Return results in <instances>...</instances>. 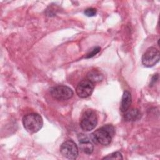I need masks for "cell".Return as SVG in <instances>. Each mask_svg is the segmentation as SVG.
<instances>
[{
  "label": "cell",
  "mask_w": 160,
  "mask_h": 160,
  "mask_svg": "<svg viewBox=\"0 0 160 160\" xmlns=\"http://www.w3.org/2000/svg\"><path fill=\"white\" fill-rule=\"evenodd\" d=\"M114 128L111 124H106L90 134L92 141L104 146L109 144L114 135Z\"/></svg>",
  "instance_id": "cell-1"
},
{
  "label": "cell",
  "mask_w": 160,
  "mask_h": 160,
  "mask_svg": "<svg viewBox=\"0 0 160 160\" xmlns=\"http://www.w3.org/2000/svg\"><path fill=\"white\" fill-rule=\"evenodd\" d=\"M96 9L93 8H89L85 9L84 14L88 17H92L96 14Z\"/></svg>",
  "instance_id": "cell-13"
},
{
  "label": "cell",
  "mask_w": 160,
  "mask_h": 160,
  "mask_svg": "<svg viewBox=\"0 0 160 160\" xmlns=\"http://www.w3.org/2000/svg\"><path fill=\"white\" fill-rule=\"evenodd\" d=\"M49 92L52 98L59 101L69 99L74 94L73 91L69 87L64 85L52 87L50 89Z\"/></svg>",
  "instance_id": "cell-4"
},
{
  "label": "cell",
  "mask_w": 160,
  "mask_h": 160,
  "mask_svg": "<svg viewBox=\"0 0 160 160\" xmlns=\"http://www.w3.org/2000/svg\"><path fill=\"white\" fill-rule=\"evenodd\" d=\"M131 102H132V98H131V93L128 91H125L123 93L120 108H119L121 111L122 112H124L128 109H129L131 104Z\"/></svg>",
  "instance_id": "cell-9"
},
{
  "label": "cell",
  "mask_w": 160,
  "mask_h": 160,
  "mask_svg": "<svg viewBox=\"0 0 160 160\" xmlns=\"http://www.w3.org/2000/svg\"><path fill=\"white\" fill-rule=\"evenodd\" d=\"M123 159L122 155L119 151L114 152L102 158V159Z\"/></svg>",
  "instance_id": "cell-12"
},
{
  "label": "cell",
  "mask_w": 160,
  "mask_h": 160,
  "mask_svg": "<svg viewBox=\"0 0 160 160\" xmlns=\"http://www.w3.org/2000/svg\"><path fill=\"white\" fill-rule=\"evenodd\" d=\"M98 124V117L95 111L91 109L86 110L81 116L80 126L85 131L92 130Z\"/></svg>",
  "instance_id": "cell-3"
},
{
  "label": "cell",
  "mask_w": 160,
  "mask_h": 160,
  "mask_svg": "<svg viewBox=\"0 0 160 160\" xmlns=\"http://www.w3.org/2000/svg\"><path fill=\"white\" fill-rule=\"evenodd\" d=\"M78 139L79 141L80 150L85 154H91L93 152L94 146L88 137L84 134H79Z\"/></svg>",
  "instance_id": "cell-8"
},
{
  "label": "cell",
  "mask_w": 160,
  "mask_h": 160,
  "mask_svg": "<svg viewBox=\"0 0 160 160\" xmlns=\"http://www.w3.org/2000/svg\"><path fill=\"white\" fill-rule=\"evenodd\" d=\"M94 86V83L86 78L78 83L76 91L79 97L86 98L92 94Z\"/></svg>",
  "instance_id": "cell-7"
},
{
  "label": "cell",
  "mask_w": 160,
  "mask_h": 160,
  "mask_svg": "<svg viewBox=\"0 0 160 160\" xmlns=\"http://www.w3.org/2000/svg\"><path fill=\"white\" fill-rule=\"evenodd\" d=\"M60 152L62 155L69 159H76L79 153L78 146L71 139L64 141L61 145Z\"/></svg>",
  "instance_id": "cell-5"
},
{
  "label": "cell",
  "mask_w": 160,
  "mask_h": 160,
  "mask_svg": "<svg viewBox=\"0 0 160 160\" xmlns=\"http://www.w3.org/2000/svg\"><path fill=\"white\" fill-rule=\"evenodd\" d=\"M103 75L97 70H92L89 71L86 76V79H89L93 83L98 82L103 79Z\"/></svg>",
  "instance_id": "cell-11"
},
{
  "label": "cell",
  "mask_w": 160,
  "mask_h": 160,
  "mask_svg": "<svg viewBox=\"0 0 160 160\" xmlns=\"http://www.w3.org/2000/svg\"><path fill=\"white\" fill-rule=\"evenodd\" d=\"M159 51L157 48H149L142 56V63L146 67H152L159 62Z\"/></svg>",
  "instance_id": "cell-6"
},
{
  "label": "cell",
  "mask_w": 160,
  "mask_h": 160,
  "mask_svg": "<svg viewBox=\"0 0 160 160\" xmlns=\"http://www.w3.org/2000/svg\"><path fill=\"white\" fill-rule=\"evenodd\" d=\"M141 117V112L138 109L132 108L128 109L124 112V119L126 121H135L138 120Z\"/></svg>",
  "instance_id": "cell-10"
},
{
  "label": "cell",
  "mask_w": 160,
  "mask_h": 160,
  "mask_svg": "<svg viewBox=\"0 0 160 160\" xmlns=\"http://www.w3.org/2000/svg\"><path fill=\"white\" fill-rule=\"evenodd\" d=\"M22 122L24 128L29 133H35L39 131L43 125L42 117L37 113H30L24 116Z\"/></svg>",
  "instance_id": "cell-2"
},
{
  "label": "cell",
  "mask_w": 160,
  "mask_h": 160,
  "mask_svg": "<svg viewBox=\"0 0 160 160\" xmlns=\"http://www.w3.org/2000/svg\"><path fill=\"white\" fill-rule=\"evenodd\" d=\"M101 50V48L99 47H95L89 53L87 54V55L86 56V58H91L92 57H93L94 56H95L96 54H98Z\"/></svg>",
  "instance_id": "cell-14"
}]
</instances>
